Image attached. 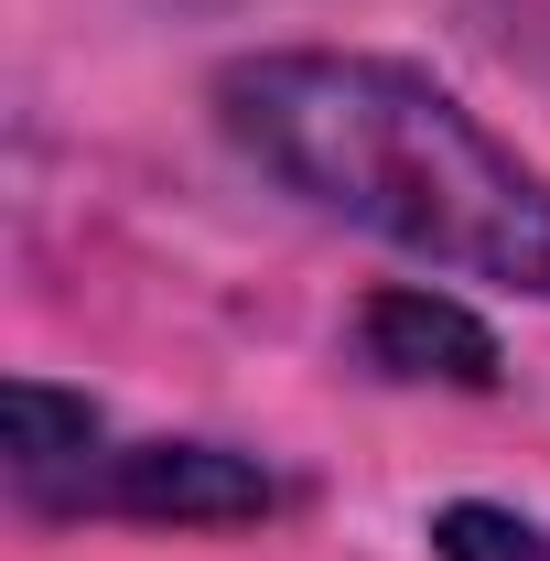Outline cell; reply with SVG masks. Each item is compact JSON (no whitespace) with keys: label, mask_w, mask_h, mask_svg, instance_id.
<instances>
[{"label":"cell","mask_w":550,"mask_h":561,"mask_svg":"<svg viewBox=\"0 0 550 561\" xmlns=\"http://www.w3.org/2000/svg\"><path fill=\"white\" fill-rule=\"evenodd\" d=\"M356 356L400 389H465V400H496L507 389V346L475 302L432 291V280H389L356 302Z\"/></svg>","instance_id":"3957f363"},{"label":"cell","mask_w":550,"mask_h":561,"mask_svg":"<svg viewBox=\"0 0 550 561\" xmlns=\"http://www.w3.org/2000/svg\"><path fill=\"white\" fill-rule=\"evenodd\" d=\"M0 421H11V496H22L33 518H55L76 496V476L119 443L108 411H98L87 389H55V378H11V389H0Z\"/></svg>","instance_id":"277c9868"},{"label":"cell","mask_w":550,"mask_h":561,"mask_svg":"<svg viewBox=\"0 0 550 561\" xmlns=\"http://www.w3.org/2000/svg\"><path fill=\"white\" fill-rule=\"evenodd\" d=\"M206 98L238 162L271 173L291 206L335 216L421 271L550 302V173L485 130L443 76L356 44H260L227 55Z\"/></svg>","instance_id":"6da1fadb"},{"label":"cell","mask_w":550,"mask_h":561,"mask_svg":"<svg viewBox=\"0 0 550 561\" xmlns=\"http://www.w3.org/2000/svg\"><path fill=\"white\" fill-rule=\"evenodd\" d=\"M55 518H130V529H260L280 518V476L238 443H108Z\"/></svg>","instance_id":"7a4b0ae2"},{"label":"cell","mask_w":550,"mask_h":561,"mask_svg":"<svg viewBox=\"0 0 550 561\" xmlns=\"http://www.w3.org/2000/svg\"><path fill=\"white\" fill-rule=\"evenodd\" d=\"M421 540H432V561H550V529L496 496H443Z\"/></svg>","instance_id":"5b68a950"}]
</instances>
